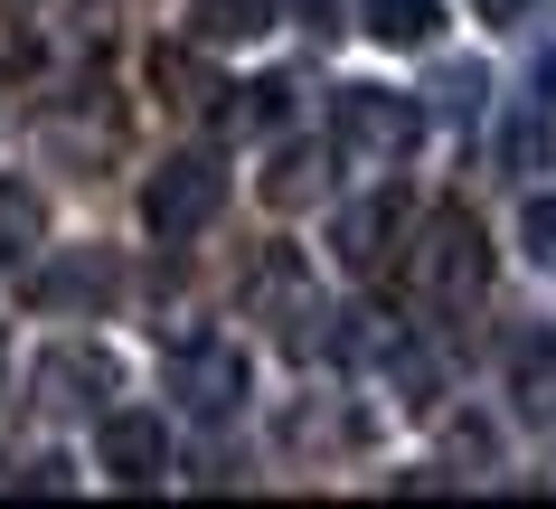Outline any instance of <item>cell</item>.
I'll return each instance as SVG.
<instances>
[{
    "label": "cell",
    "instance_id": "16",
    "mask_svg": "<svg viewBox=\"0 0 556 509\" xmlns=\"http://www.w3.org/2000/svg\"><path fill=\"white\" fill-rule=\"evenodd\" d=\"M500 151H509L519 170H538V161H547V123H538V114H519L509 132H500Z\"/></svg>",
    "mask_w": 556,
    "mask_h": 509
},
{
    "label": "cell",
    "instance_id": "8",
    "mask_svg": "<svg viewBox=\"0 0 556 509\" xmlns=\"http://www.w3.org/2000/svg\"><path fill=\"white\" fill-rule=\"evenodd\" d=\"M396 227H406V199H396V189H378V199H350V208L330 217V255H340L350 273H368V265L387 255V237H396Z\"/></svg>",
    "mask_w": 556,
    "mask_h": 509
},
{
    "label": "cell",
    "instance_id": "5",
    "mask_svg": "<svg viewBox=\"0 0 556 509\" xmlns=\"http://www.w3.org/2000/svg\"><path fill=\"white\" fill-rule=\"evenodd\" d=\"M114 283H123V265L104 245H66V255H48V265L29 273V302L38 311H104Z\"/></svg>",
    "mask_w": 556,
    "mask_h": 509
},
{
    "label": "cell",
    "instance_id": "10",
    "mask_svg": "<svg viewBox=\"0 0 556 509\" xmlns=\"http://www.w3.org/2000/svg\"><path fill=\"white\" fill-rule=\"evenodd\" d=\"M283 104H293V86H283V76H264V86H227V104H217V132H227V142H245V132H274V123H283Z\"/></svg>",
    "mask_w": 556,
    "mask_h": 509
},
{
    "label": "cell",
    "instance_id": "14",
    "mask_svg": "<svg viewBox=\"0 0 556 509\" xmlns=\"http://www.w3.org/2000/svg\"><path fill=\"white\" fill-rule=\"evenodd\" d=\"M330 161H340V151H321V142H302V151H283V161H274V180H264V199H274V208H302V199H321V170Z\"/></svg>",
    "mask_w": 556,
    "mask_h": 509
},
{
    "label": "cell",
    "instance_id": "11",
    "mask_svg": "<svg viewBox=\"0 0 556 509\" xmlns=\"http://www.w3.org/2000/svg\"><path fill=\"white\" fill-rule=\"evenodd\" d=\"M48 237V208H38V189L29 180H0V273L10 265H29V245Z\"/></svg>",
    "mask_w": 556,
    "mask_h": 509
},
{
    "label": "cell",
    "instance_id": "17",
    "mask_svg": "<svg viewBox=\"0 0 556 509\" xmlns=\"http://www.w3.org/2000/svg\"><path fill=\"white\" fill-rule=\"evenodd\" d=\"M293 444H358V424H350V416H321V406H302V416H293Z\"/></svg>",
    "mask_w": 556,
    "mask_h": 509
},
{
    "label": "cell",
    "instance_id": "15",
    "mask_svg": "<svg viewBox=\"0 0 556 509\" xmlns=\"http://www.w3.org/2000/svg\"><path fill=\"white\" fill-rule=\"evenodd\" d=\"M519 245H528V265H538V273H556V199H528Z\"/></svg>",
    "mask_w": 556,
    "mask_h": 509
},
{
    "label": "cell",
    "instance_id": "18",
    "mask_svg": "<svg viewBox=\"0 0 556 509\" xmlns=\"http://www.w3.org/2000/svg\"><path fill=\"white\" fill-rule=\"evenodd\" d=\"M519 406H528V416H547V406H556V387H547V359H538V349L519 359Z\"/></svg>",
    "mask_w": 556,
    "mask_h": 509
},
{
    "label": "cell",
    "instance_id": "1",
    "mask_svg": "<svg viewBox=\"0 0 556 509\" xmlns=\"http://www.w3.org/2000/svg\"><path fill=\"white\" fill-rule=\"evenodd\" d=\"M406 283H415V302H434V311L481 302V283H491V237H481V217L434 208L415 227V245H406Z\"/></svg>",
    "mask_w": 556,
    "mask_h": 509
},
{
    "label": "cell",
    "instance_id": "6",
    "mask_svg": "<svg viewBox=\"0 0 556 509\" xmlns=\"http://www.w3.org/2000/svg\"><path fill=\"white\" fill-rule=\"evenodd\" d=\"M94 462H104V481L151 491V481L170 472V424H161V416H104V424H94Z\"/></svg>",
    "mask_w": 556,
    "mask_h": 509
},
{
    "label": "cell",
    "instance_id": "3",
    "mask_svg": "<svg viewBox=\"0 0 556 509\" xmlns=\"http://www.w3.org/2000/svg\"><path fill=\"white\" fill-rule=\"evenodd\" d=\"M330 132H340V151H358V161H406L415 132H425V114H415L406 94H387V86H340L330 94Z\"/></svg>",
    "mask_w": 556,
    "mask_h": 509
},
{
    "label": "cell",
    "instance_id": "2",
    "mask_svg": "<svg viewBox=\"0 0 556 509\" xmlns=\"http://www.w3.org/2000/svg\"><path fill=\"white\" fill-rule=\"evenodd\" d=\"M217 217H227V170H217V151H170V161L142 180V227L161 245L199 237V227H217Z\"/></svg>",
    "mask_w": 556,
    "mask_h": 509
},
{
    "label": "cell",
    "instance_id": "20",
    "mask_svg": "<svg viewBox=\"0 0 556 509\" xmlns=\"http://www.w3.org/2000/svg\"><path fill=\"white\" fill-rule=\"evenodd\" d=\"M538 114H556V48L538 58Z\"/></svg>",
    "mask_w": 556,
    "mask_h": 509
},
{
    "label": "cell",
    "instance_id": "9",
    "mask_svg": "<svg viewBox=\"0 0 556 509\" xmlns=\"http://www.w3.org/2000/svg\"><path fill=\"white\" fill-rule=\"evenodd\" d=\"M114 349H48V359H38V406H104V396H114Z\"/></svg>",
    "mask_w": 556,
    "mask_h": 509
},
{
    "label": "cell",
    "instance_id": "7",
    "mask_svg": "<svg viewBox=\"0 0 556 509\" xmlns=\"http://www.w3.org/2000/svg\"><path fill=\"white\" fill-rule=\"evenodd\" d=\"M245 311H255V321H274L283 340H302V321H321V311H312V273H302L293 245H274V255L245 273Z\"/></svg>",
    "mask_w": 556,
    "mask_h": 509
},
{
    "label": "cell",
    "instance_id": "13",
    "mask_svg": "<svg viewBox=\"0 0 556 509\" xmlns=\"http://www.w3.org/2000/svg\"><path fill=\"white\" fill-rule=\"evenodd\" d=\"M443 0H368V38L378 48H434Z\"/></svg>",
    "mask_w": 556,
    "mask_h": 509
},
{
    "label": "cell",
    "instance_id": "12",
    "mask_svg": "<svg viewBox=\"0 0 556 509\" xmlns=\"http://www.w3.org/2000/svg\"><path fill=\"white\" fill-rule=\"evenodd\" d=\"M189 29H199L207 48H245V38L274 29V0H199V10H189Z\"/></svg>",
    "mask_w": 556,
    "mask_h": 509
},
{
    "label": "cell",
    "instance_id": "19",
    "mask_svg": "<svg viewBox=\"0 0 556 509\" xmlns=\"http://www.w3.org/2000/svg\"><path fill=\"white\" fill-rule=\"evenodd\" d=\"M471 10H481V20H491V29H509V20H528V10H538V0H471Z\"/></svg>",
    "mask_w": 556,
    "mask_h": 509
},
{
    "label": "cell",
    "instance_id": "4",
    "mask_svg": "<svg viewBox=\"0 0 556 509\" xmlns=\"http://www.w3.org/2000/svg\"><path fill=\"white\" fill-rule=\"evenodd\" d=\"M170 387H179V406L199 424H227L236 406H245V387H255V368H245V349H227V340H189L170 359Z\"/></svg>",
    "mask_w": 556,
    "mask_h": 509
}]
</instances>
